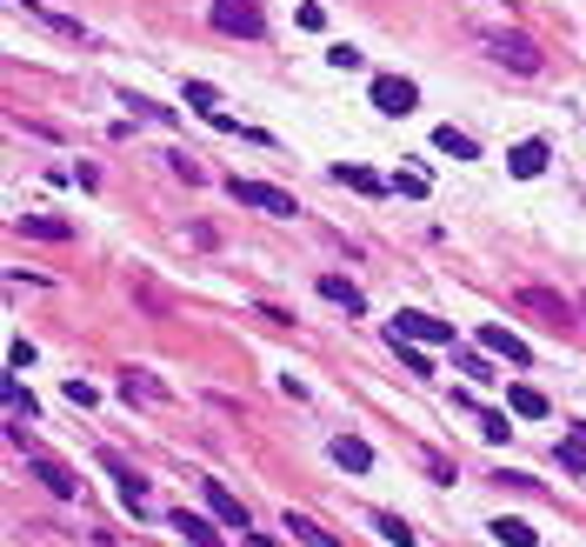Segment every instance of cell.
I'll list each match as a JSON object with an SVG mask.
<instances>
[{"label":"cell","instance_id":"f1b7e54d","mask_svg":"<svg viewBox=\"0 0 586 547\" xmlns=\"http://www.w3.org/2000/svg\"><path fill=\"white\" fill-rule=\"evenodd\" d=\"M421 460H427V475H434V481H453V460H447V454H434V447H427Z\"/></svg>","mask_w":586,"mask_h":547},{"label":"cell","instance_id":"603a6c76","mask_svg":"<svg viewBox=\"0 0 586 547\" xmlns=\"http://www.w3.org/2000/svg\"><path fill=\"white\" fill-rule=\"evenodd\" d=\"M374 527H380V540H393V547H421V534H413L400 514H374Z\"/></svg>","mask_w":586,"mask_h":547},{"label":"cell","instance_id":"8fae6325","mask_svg":"<svg viewBox=\"0 0 586 547\" xmlns=\"http://www.w3.org/2000/svg\"><path fill=\"white\" fill-rule=\"evenodd\" d=\"M553 460L566 467V475H579V481H586V428L560 434V441H553Z\"/></svg>","mask_w":586,"mask_h":547},{"label":"cell","instance_id":"ba28073f","mask_svg":"<svg viewBox=\"0 0 586 547\" xmlns=\"http://www.w3.org/2000/svg\"><path fill=\"white\" fill-rule=\"evenodd\" d=\"M27 467H34V481H41V488H47L54 501H73V494H80V481L67 475V467H60V460H47V454H34Z\"/></svg>","mask_w":586,"mask_h":547},{"label":"cell","instance_id":"cb8c5ba5","mask_svg":"<svg viewBox=\"0 0 586 547\" xmlns=\"http://www.w3.org/2000/svg\"><path fill=\"white\" fill-rule=\"evenodd\" d=\"M427 187H434V181H427L421 168H400V174H393V194H406V201H427Z\"/></svg>","mask_w":586,"mask_h":547},{"label":"cell","instance_id":"5bb4252c","mask_svg":"<svg viewBox=\"0 0 586 547\" xmlns=\"http://www.w3.org/2000/svg\"><path fill=\"white\" fill-rule=\"evenodd\" d=\"M14 227H21V233H34V241H73V227H67V220H54V214H21Z\"/></svg>","mask_w":586,"mask_h":547},{"label":"cell","instance_id":"7c38bea8","mask_svg":"<svg viewBox=\"0 0 586 547\" xmlns=\"http://www.w3.org/2000/svg\"><path fill=\"white\" fill-rule=\"evenodd\" d=\"M280 534H294L300 547H341V540H333V534H326L320 521H307V514H294V508H287V521H280Z\"/></svg>","mask_w":586,"mask_h":547},{"label":"cell","instance_id":"4dcf8cb0","mask_svg":"<svg viewBox=\"0 0 586 547\" xmlns=\"http://www.w3.org/2000/svg\"><path fill=\"white\" fill-rule=\"evenodd\" d=\"M254 547H280V540H267V534H254Z\"/></svg>","mask_w":586,"mask_h":547},{"label":"cell","instance_id":"ac0fdd59","mask_svg":"<svg viewBox=\"0 0 586 547\" xmlns=\"http://www.w3.org/2000/svg\"><path fill=\"white\" fill-rule=\"evenodd\" d=\"M333 181H341V187H354V194H387L393 181H380V174H367V168H354V161H341V168H333Z\"/></svg>","mask_w":586,"mask_h":547},{"label":"cell","instance_id":"4316f807","mask_svg":"<svg viewBox=\"0 0 586 547\" xmlns=\"http://www.w3.org/2000/svg\"><path fill=\"white\" fill-rule=\"evenodd\" d=\"M166 161H174V174H181V181H187V187H194V181H200V161H194V153H166Z\"/></svg>","mask_w":586,"mask_h":547},{"label":"cell","instance_id":"3957f363","mask_svg":"<svg viewBox=\"0 0 586 547\" xmlns=\"http://www.w3.org/2000/svg\"><path fill=\"white\" fill-rule=\"evenodd\" d=\"M374 107H380V114H393V121H406L413 107H421V88L400 81V73H374Z\"/></svg>","mask_w":586,"mask_h":547},{"label":"cell","instance_id":"5b68a950","mask_svg":"<svg viewBox=\"0 0 586 547\" xmlns=\"http://www.w3.org/2000/svg\"><path fill=\"white\" fill-rule=\"evenodd\" d=\"M387 334H400V341H440V347H453V321H434V315H393V328Z\"/></svg>","mask_w":586,"mask_h":547},{"label":"cell","instance_id":"83f0119b","mask_svg":"<svg viewBox=\"0 0 586 547\" xmlns=\"http://www.w3.org/2000/svg\"><path fill=\"white\" fill-rule=\"evenodd\" d=\"M480 434H486V441H507L514 428H507V414H480Z\"/></svg>","mask_w":586,"mask_h":547},{"label":"cell","instance_id":"ffe728a7","mask_svg":"<svg viewBox=\"0 0 586 547\" xmlns=\"http://www.w3.org/2000/svg\"><path fill=\"white\" fill-rule=\"evenodd\" d=\"M120 387H127V401H134V395H140V401H166V380H153L147 367H127V380H120Z\"/></svg>","mask_w":586,"mask_h":547},{"label":"cell","instance_id":"e0dca14e","mask_svg":"<svg viewBox=\"0 0 586 547\" xmlns=\"http://www.w3.org/2000/svg\"><path fill=\"white\" fill-rule=\"evenodd\" d=\"M434 147H440V153H453V161H480V140H473V134H460V127H434Z\"/></svg>","mask_w":586,"mask_h":547},{"label":"cell","instance_id":"d4e9b609","mask_svg":"<svg viewBox=\"0 0 586 547\" xmlns=\"http://www.w3.org/2000/svg\"><path fill=\"white\" fill-rule=\"evenodd\" d=\"M387 341H393V354H400V367H406V374H434V361L413 347V341H400V334H387Z\"/></svg>","mask_w":586,"mask_h":547},{"label":"cell","instance_id":"7402d4cb","mask_svg":"<svg viewBox=\"0 0 586 547\" xmlns=\"http://www.w3.org/2000/svg\"><path fill=\"white\" fill-rule=\"evenodd\" d=\"M486 534H493V540H499V547H533V540H540V534H533V527H527V521H493V527H486Z\"/></svg>","mask_w":586,"mask_h":547},{"label":"cell","instance_id":"30bf717a","mask_svg":"<svg viewBox=\"0 0 586 547\" xmlns=\"http://www.w3.org/2000/svg\"><path fill=\"white\" fill-rule=\"evenodd\" d=\"M480 347H486V354H507L514 367H527V361H533V354H527V341H520V334H507V328H480Z\"/></svg>","mask_w":586,"mask_h":547},{"label":"cell","instance_id":"d6986e66","mask_svg":"<svg viewBox=\"0 0 586 547\" xmlns=\"http://www.w3.org/2000/svg\"><path fill=\"white\" fill-rule=\"evenodd\" d=\"M0 401H8V421H21V428L34 421V395H27V387H21L14 374H8V387H0Z\"/></svg>","mask_w":586,"mask_h":547},{"label":"cell","instance_id":"4fadbf2b","mask_svg":"<svg viewBox=\"0 0 586 547\" xmlns=\"http://www.w3.org/2000/svg\"><path fill=\"white\" fill-rule=\"evenodd\" d=\"M507 168H514V174H520V181H533V174H540V168H547V140H520V147H514V153H507Z\"/></svg>","mask_w":586,"mask_h":547},{"label":"cell","instance_id":"9c48e42d","mask_svg":"<svg viewBox=\"0 0 586 547\" xmlns=\"http://www.w3.org/2000/svg\"><path fill=\"white\" fill-rule=\"evenodd\" d=\"M320 294H326L333 307H347V315H367V294H360L347 274H320Z\"/></svg>","mask_w":586,"mask_h":547},{"label":"cell","instance_id":"f546056e","mask_svg":"<svg viewBox=\"0 0 586 547\" xmlns=\"http://www.w3.org/2000/svg\"><path fill=\"white\" fill-rule=\"evenodd\" d=\"M460 374H473V380H499V374H493V367H486L480 354H460Z\"/></svg>","mask_w":586,"mask_h":547},{"label":"cell","instance_id":"484cf974","mask_svg":"<svg viewBox=\"0 0 586 547\" xmlns=\"http://www.w3.org/2000/svg\"><path fill=\"white\" fill-rule=\"evenodd\" d=\"M326 60H333V67H341V73H354V67H367V54H360V47H347V41H341V47H326Z\"/></svg>","mask_w":586,"mask_h":547},{"label":"cell","instance_id":"6da1fadb","mask_svg":"<svg viewBox=\"0 0 586 547\" xmlns=\"http://www.w3.org/2000/svg\"><path fill=\"white\" fill-rule=\"evenodd\" d=\"M207 21H214V34H233V41H261L267 34V14L254 8V0H214Z\"/></svg>","mask_w":586,"mask_h":547},{"label":"cell","instance_id":"8992f818","mask_svg":"<svg viewBox=\"0 0 586 547\" xmlns=\"http://www.w3.org/2000/svg\"><path fill=\"white\" fill-rule=\"evenodd\" d=\"M200 494H207V508H214V521H220V527H233V534H254V521H246L240 494H227V481H200Z\"/></svg>","mask_w":586,"mask_h":547},{"label":"cell","instance_id":"44dd1931","mask_svg":"<svg viewBox=\"0 0 586 547\" xmlns=\"http://www.w3.org/2000/svg\"><path fill=\"white\" fill-rule=\"evenodd\" d=\"M507 408H514L520 421H547V395H540V387H514Z\"/></svg>","mask_w":586,"mask_h":547},{"label":"cell","instance_id":"7a4b0ae2","mask_svg":"<svg viewBox=\"0 0 586 547\" xmlns=\"http://www.w3.org/2000/svg\"><path fill=\"white\" fill-rule=\"evenodd\" d=\"M227 194H233V207H254V214H274V220H294L300 207H294V194H280V187H267V181H227Z\"/></svg>","mask_w":586,"mask_h":547},{"label":"cell","instance_id":"2e32d148","mask_svg":"<svg viewBox=\"0 0 586 547\" xmlns=\"http://www.w3.org/2000/svg\"><path fill=\"white\" fill-rule=\"evenodd\" d=\"M174 534H187L194 547H220V527L200 521V514H187V508H174Z\"/></svg>","mask_w":586,"mask_h":547},{"label":"cell","instance_id":"9a60e30c","mask_svg":"<svg viewBox=\"0 0 586 547\" xmlns=\"http://www.w3.org/2000/svg\"><path fill=\"white\" fill-rule=\"evenodd\" d=\"M333 460H341L347 475H367V467H374V447H367V441H354V434H341V441H333Z\"/></svg>","mask_w":586,"mask_h":547},{"label":"cell","instance_id":"52a82bcc","mask_svg":"<svg viewBox=\"0 0 586 547\" xmlns=\"http://www.w3.org/2000/svg\"><path fill=\"white\" fill-rule=\"evenodd\" d=\"M514 300H520V307H527V315H540V321H547V328H573V307H566V300H560V294H553V287H520V294H514Z\"/></svg>","mask_w":586,"mask_h":547},{"label":"cell","instance_id":"277c9868","mask_svg":"<svg viewBox=\"0 0 586 547\" xmlns=\"http://www.w3.org/2000/svg\"><path fill=\"white\" fill-rule=\"evenodd\" d=\"M486 54L499 67H514V73H540V47L527 34H486Z\"/></svg>","mask_w":586,"mask_h":547}]
</instances>
